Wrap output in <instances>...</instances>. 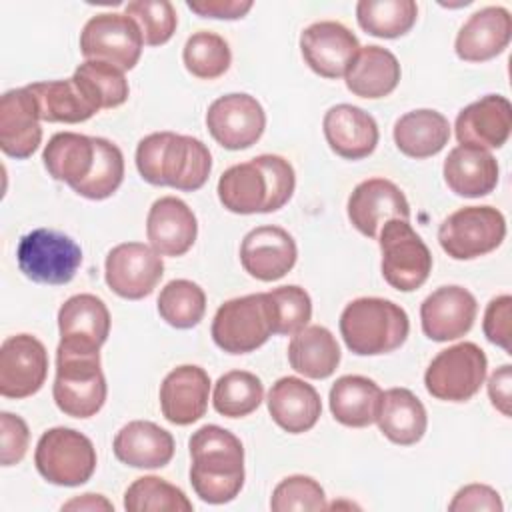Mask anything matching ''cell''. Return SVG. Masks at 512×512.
Segmentation results:
<instances>
[{"mask_svg": "<svg viewBox=\"0 0 512 512\" xmlns=\"http://www.w3.org/2000/svg\"><path fill=\"white\" fill-rule=\"evenodd\" d=\"M162 276V256L142 242H122L114 246L104 262L108 288L126 300H140L152 294Z\"/></svg>", "mask_w": 512, "mask_h": 512, "instance_id": "cell-13", "label": "cell"}, {"mask_svg": "<svg viewBox=\"0 0 512 512\" xmlns=\"http://www.w3.org/2000/svg\"><path fill=\"white\" fill-rule=\"evenodd\" d=\"M48 374V352L32 334H16L0 346V394L28 398L36 394Z\"/></svg>", "mask_w": 512, "mask_h": 512, "instance_id": "cell-15", "label": "cell"}, {"mask_svg": "<svg viewBox=\"0 0 512 512\" xmlns=\"http://www.w3.org/2000/svg\"><path fill=\"white\" fill-rule=\"evenodd\" d=\"M124 508L128 512H190L192 502L164 478L142 476L126 488Z\"/></svg>", "mask_w": 512, "mask_h": 512, "instance_id": "cell-40", "label": "cell"}, {"mask_svg": "<svg viewBox=\"0 0 512 512\" xmlns=\"http://www.w3.org/2000/svg\"><path fill=\"white\" fill-rule=\"evenodd\" d=\"M296 258V242L280 226H258L240 244L242 268L262 282H274L286 276L294 268Z\"/></svg>", "mask_w": 512, "mask_h": 512, "instance_id": "cell-19", "label": "cell"}, {"mask_svg": "<svg viewBox=\"0 0 512 512\" xmlns=\"http://www.w3.org/2000/svg\"><path fill=\"white\" fill-rule=\"evenodd\" d=\"M114 456L132 468H162L174 456V438L150 420L124 424L112 442Z\"/></svg>", "mask_w": 512, "mask_h": 512, "instance_id": "cell-28", "label": "cell"}, {"mask_svg": "<svg viewBox=\"0 0 512 512\" xmlns=\"http://www.w3.org/2000/svg\"><path fill=\"white\" fill-rule=\"evenodd\" d=\"M60 344L100 350L110 334V312L94 294H74L58 310Z\"/></svg>", "mask_w": 512, "mask_h": 512, "instance_id": "cell-26", "label": "cell"}, {"mask_svg": "<svg viewBox=\"0 0 512 512\" xmlns=\"http://www.w3.org/2000/svg\"><path fill=\"white\" fill-rule=\"evenodd\" d=\"M288 362L298 374L322 380L332 376L338 368L340 346L328 328L320 324L304 326L292 334L288 344Z\"/></svg>", "mask_w": 512, "mask_h": 512, "instance_id": "cell-36", "label": "cell"}, {"mask_svg": "<svg viewBox=\"0 0 512 512\" xmlns=\"http://www.w3.org/2000/svg\"><path fill=\"white\" fill-rule=\"evenodd\" d=\"M324 138L332 152L346 160L370 156L378 144V124L362 108L352 104L332 106L322 120Z\"/></svg>", "mask_w": 512, "mask_h": 512, "instance_id": "cell-25", "label": "cell"}, {"mask_svg": "<svg viewBox=\"0 0 512 512\" xmlns=\"http://www.w3.org/2000/svg\"><path fill=\"white\" fill-rule=\"evenodd\" d=\"M264 398L262 380L246 370H230L218 378L212 392V404L226 418L252 414Z\"/></svg>", "mask_w": 512, "mask_h": 512, "instance_id": "cell-38", "label": "cell"}, {"mask_svg": "<svg viewBox=\"0 0 512 512\" xmlns=\"http://www.w3.org/2000/svg\"><path fill=\"white\" fill-rule=\"evenodd\" d=\"M96 158L94 136L58 132L44 146L42 160L54 180L66 182L72 190L88 178Z\"/></svg>", "mask_w": 512, "mask_h": 512, "instance_id": "cell-33", "label": "cell"}, {"mask_svg": "<svg viewBox=\"0 0 512 512\" xmlns=\"http://www.w3.org/2000/svg\"><path fill=\"white\" fill-rule=\"evenodd\" d=\"M510 312H512V298L508 294H502L488 302L484 320H482L484 336L506 352H510V316H512Z\"/></svg>", "mask_w": 512, "mask_h": 512, "instance_id": "cell-48", "label": "cell"}, {"mask_svg": "<svg viewBox=\"0 0 512 512\" xmlns=\"http://www.w3.org/2000/svg\"><path fill=\"white\" fill-rule=\"evenodd\" d=\"M206 126L222 148L244 150L260 140L266 128V114L254 96L232 92L208 106Z\"/></svg>", "mask_w": 512, "mask_h": 512, "instance_id": "cell-14", "label": "cell"}, {"mask_svg": "<svg viewBox=\"0 0 512 512\" xmlns=\"http://www.w3.org/2000/svg\"><path fill=\"white\" fill-rule=\"evenodd\" d=\"M28 442H30L28 424L12 412H2L0 414V464L2 466L18 464L28 450Z\"/></svg>", "mask_w": 512, "mask_h": 512, "instance_id": "cell-47", "label": "cell"}, {"mask_svg": "<svg viewBox=\"0 0 512 512\" xmlns=\"http://www.w3.org/2000/svg\"><path fill=\"white\" fill-rule=\"evenodd\" d=\"M502 500L500 494L486 486V484H468L464 488H460L452 502L448 504V510L452 512H480V510H488V512H500Z\"/></svg>", "mask_w": 512, "mask_h": 512, "instance_id": "cell-49", "label": "cell"}, {"mask_svg": "<svg viewBox=\"0 0 512 512\" xmlns=\"http://www.w3.org/2000/svg\"><path fill=\"white\" fill-rule=\"evenodd\" d=\"M376 422L380 432L390 442L412 446L422 440L428 426V416L420 398L408 388H390L382 392Z\"/></svg>", "mask_w": 512, "mask_h": 512, "instance_id": "cell-31", "label": "cell"}, {"mask_svg": "<svg viewBox=\"0 0 512 512\" xmlns=\"http://www.w3.org/2000/svg\"><path fill=\"white\" fill-rule=\"evenodd\" d=\"M410 332L408 314L392 300L364 296L346 304L340 314V334L350 352L380 356L400 348Z\"/></svg>", "mask_w": 512, "mask_h": 512, "instance_id": "cell-4", "label": "cell"}, {"mask_svg": "<svg viewBox=\"0 0 512 512\" xmlns=\"http://www.w3.org/2000/svg\"><path fill=\"white\" fill-rule=\"evenodd\" d=\"M190 484L208 504L234 500L244 486V448L226 428L206 424L190 440Z\"/></svg>", "mask_w": 512, "mask_h": 512, "instance_id": "cell-2", "label": "cell"}, {"mask_svg": "<svg viewBox=\"0 0 512 512\" xmlns=\"http://www.w3.org/2000/svg\"><path fill=\"white\" fill-rule=\"evenodd\" d=\"M460 144L476 148H500L512 132V106L506 96L486 94L462 108L454 122Z\"/></svg>", "mask_w": 512, "mask_h": 512, "instance_id": "cell-21", "label": "cell"}, {"mask_svg": "<svg viewBox=\"0 0 512 512\" xmlns=\"http://www.w3.org/2000/svg\"><path fill=\"white\" fill-rule=\"evenodd\" d=\"M182 60L192 76L202 80H214L230 68L232 52L228 42L220 34L198 30L186 40Z\"/></svg>", "mask_w": 512, "mask_h": 512, "instance_id": "cell-42", "label": "cell"}, {"mask_svg": "<svg viewBox=\"0 0 512 512\" xmlns=\"http://www.w3.org/2000/svg\"><path fill=\"white\" fill-rule=\"evenodd\" d=\"M418 18L414 0H360L356 20L366 34L378 38L404 36Z\"/></svg>", "mask_w": 512, "mask_h": 512, "instance_id": "cell-37", "label": "cell"}, {"mask_svg": "<svg viewBox=\"0 0 512 512\" xmlns=\"http://www.w3.org/2000/svg\"><path fill=\"white\" fill-rule=\"evenodd\" d=\"M36 470L56 486H80L96 470V448L88 436L74 428L46 430L34 450Z\"/></svg>", "mask_w": 512, "mask_h": 512, "instance_id": "cell-6", "label": "cell"}, {"mask_svg": "<svg viewBox=\"0 0 512 512\" xmlns=\"http://www.w3.org/2000/svg\"><path fill=\"white\" fill-rule=\"evenodd\" d=\"M264 296L270 314L272 334L292 336L308 326L312 318V300L304 288L288 284L264 292Z\"/></svg>", "mask_w": 512, "mask_h": 512, "instance_id": "cell-44", "label": "cell"}, {"mask_svg": "<svg viewBox=\"0 0 512 512\" xmlns=\"http://www.w3.org/2000/svg\"><path fill=\"white\" fill-rule=\"evenodd\" d=\"M486 368L484 350L474 342H460L432 358L424 372V386L436 400L466 402L484 384Z\"/></svg>", "mask_w": 512, "mask_h": 512, "instance_id": "cell-9", "label": "cell"}, {"mask_svg": "<svg viewBox=\"0 0 512 512\" xmlns=\"http://www.w3.org/2000/svg\"><path fill=\"white\" fill-rule=\"evenodd\" d=\"M74 80L84 88V92L100 110L116 108L128 100L130 88L124 70L108 62L84 60L74 70Z\"/></svg>", "mask_w": 512, "mask_h": 512, "instance_id": "cell-41", "label": "cell"}, {"mask_svg": "<svg viewBox=\"0 0 512 512\" xmlns=\"http://www.w3.org/2000/svg\"><path fill=\"white\" fill-rule=\"evenodd\" d=\"M292 164L276 154H260L250 162L234 164L222 172L216 192L222 206L234 214L276 212L294 194Z\"/></svg>", "mask_w": 512, "mask_h": 512, "instance_id": "cell-1", "label": "cell"}, {"mask_svg": "<svg viewBox=\"0 0 512 512\" xmlns=\"http://www.w3.org/2000/svg\"><path fill=\"white\" fill-rule=\"evenodd\" d=\"M42 142L40 112L32 92L12 88L0 98V148L6 156L24 160Z\"/></svg>", "mask_w": 512, "mask_h": 512, "instance_id": "cell-20", "label": "cell"}, {"mask_svg": "<svg viewBox=\"0 0 512 512\" xmlns=\"http://www.w3.org/2000/svg\"><path fill=\"white\" fill-rule=\"evenodd\" d=\"M442 172L448 188L454 194L464 198H480L496 188L500 168L488 150L458 144L448 152Z\"/></svg>", "mask_w": 512, "mask_h": 512, "instance_id": "cell-29", "label": "cell"}, {"mask_svg": "<svg viewBox=\"0 0 512 512\" xmlns=\"http://www.w3.org/2000/svg\"><path fill=\"white\" fill-rule=\"evenodd\" d=\"M378 244L382 252V276L392 288L412 292L428 280L432 254L408 220H386L378 232Z\"/></svg>", "mask_w": 512, "mask_h": 512, "instance_id": "cell-8", "label": "cell"}, {"mask_svg": "<svg viewBox=\"0 0 512 512\" xmlns=\"http://www.w3.org/2000/svg\"><path fill=\"white\" fill-rule=\"evenodd\" d=\"M478 304L462 286H440L420 304L422 332L434 342H448L470 332Z\"/></svg>", "mask_w": 512, "mask_h": 512, "instance_id": "cell-18", "label": "cell"}, {"mask_svg": "<svg viewBox=\"0 0 512 512\" xmlns=\"http://www.w3.org/2000/svg\"><path fill=\"white\" fill-rule=\"evenodd\" d=\"M40 112L44 122H66L76 124L92 118L100 108L84 92V88L72 78L66 80H46L26 86Z\"/></svg>", "mask_w": 512, "mask_h": 512, "instance_id": "cell-32", "label": "cell"}, {"mask_svg": "<svg viewBox=\"0 0 512 512\" xmlns=\"http://www.w3.org/2000/svg\"><path fill=\"white\" fill-rule=\"evenodd\" d=\"M158 312L162 320L174 328L186 330L196 326L206 312L204 290L186 278L170 280L158 296Z\"/></svg>", "mask_w": 512, "mask_h": 512, "instance_id": "cell-39", "label": "cell"}, {"mask_svg": "<svg viewBox=\"0 0 512 512\" xmlns=\"http://www.w3.org/2000/svg\"><path fill=\"white\" fill-rule=\"evenodd\" d=\"M506 236L504 214L494 206H464L438 228L442 250L454 260H472L496 250Z\"/></svg>", "mask_w": 512, "mask_h": 512, "instance_id": "cell-10", "label": "cell"}, {"mask_svg": "<svg viewBox=\"0 0 512 512\" xmlns=\"http://www.w3.org/2000/svg\"><path fill=\"white\" fill-rule=\"evenodd\" d=\"M392 134L402 154L422 160L438 154L448 144L450 124L438 110L420 108L400 116Z\"/></svg>", "mask_w": 512, "mask_h": 512, "instance_id": "cell-35", "label": "cell"}, {"mask_svg": "<svg viewBox=\"0 0 512 512\" xmlns=\"http://www.w3.org/2000/svg\"><path fill=\"white\" fill-rule=\"evenodd\" d=\"M106 392L100 350L58 344L52 396L60 412L72 418H90L104 406Z\"/></svg>", "mask_w": 512, "mask_h": 512, "instance_id": "cell-5", "label": "cell"}, {"mask_svg": "<svg viewBox=\"0 0 512 512\" xmlns=\"http://www.w3.org/2000/svg\"><path fill=\"white\" fill-rule=\"evenodd\" d=\"M344 82L354 96L370 100L384 98L400 82V62L382 46H360L344 74Z\"/></svg>", "mask_w": 512, "mask_h": 512, "instance_id": "cell-30", "label": "cell"}, {"mask_svg": "<svg viewBox=\"0 0 512 512\" xmlns=\"http://www.w3.org/2000/svg\"><path fill=\"white\" fill-rule=\"evenodd\" d=\"M62 510H114V506L100 494H82L66 502Z\"/></svg>", "mask_w": 512, "mask_h": 512, "instance_id": "cell-52", "label": "cell"}, {"mask_svg": "<svg viewBox=\"0 0 512 512\" xmlns=\"http://www.w3.org/2000/svg\"><path fill=\"white\" fill-rule=\"evenodd\" d=\"M346 210L352 226L368 238H378L386 220H410V204L404 192L386 178H368L360 182L352 190Z\"/></svg>", "mask_w": 512, "mask_h": 512, "instance_id": "cell-17", "label": "cell"}, {"mask_svg": "<svg viewBox=\"0 0 512 512\" xmlns=\"http://www.w3.org/2000/svg\"><path fill=\"white\" fill-rule=\"evenodd\" d=\"M512 376H510V364L500 366L494 370L488 378V396L492 400V406L500 410L504 416H510V388H512Z\"/></svg>", "mask_w": 512, "mask_h": 512, "instance_id": "cell-51", "label": "cell"}, {"mask_svg": "<svg viewBox=\"0 0 512 512\" xmlns=\"http://www.w3.org/2000/svg\"><path fill=\"white\" fill-rule=\"evenodd\" d=\"M212 340L228 354H248L270 336V314L264 292L226 300L214 314Z\"/></svg>", "mask_w": 512, "mask_h": 512, "instance_id": "cell-11", "label": "cell"}, {"mask_svg": "<svg viewBox=\"0 0 512 512\" xmlns=\"http://www.w3.org/2000/svg\"><path fill=\"white\" fill-rule=\"evenodd\" d=\"M300 50L312 72L322 78H340L358 54L360 44L344 24L320 20L302 30Z\"/></svg>", "mask_w": 512, "mask_h": 512, "instance_id": "cell-16", "label": "cell"}, {"mask_svg": "<svg viewBox=\"0 0 512 512\" xmlns=\"http://www.w3.org/2000/svg\"><path fill=\"white\" fill-rule=\"evenodd\" d=\"M512 38V18L502 6L476 10L458 30L454 50L460 60L484 62L506 50Z\"/></svg>", "mask_w": 512, "mask_h": 512, "instance_id": "cell-24", "label": "cell"}, {"mask_svg": "<svg viewBox=\"0 0 512 512\" xmlns=\"http://www.w3.org/2000/svg\"><path fill=\"white\" fill-rule=\"evenodd\" d=\"M142 46L138 24L120 12H100L80 32V52L86 60L108 62L120 70H132L138 64Z\"/></svg>", "mask_w": 512, "mask_h": 512, "instance_id": "cell-12", "label": "cell"}, {"mask_svg": "<svg viewBox=\"0 0 512 512\" xmlns=\"http://www.w3.org/2000/svg\"><path fill=\"white\" fill-rule=\"evenodd\" d=\"M196 234V216L184 200L176 196L154 200L146 216V236L160 256L176 258L186 254L194 246Z\"/></svg>", "mask_w": 512, "mask_h": 512, "instance_id": "cell-22", "label": "cell"}, {"mask_svg": "<svg viewBox=\"0 0 512 512\" xmlns=\"http://www.w3.org/2000/svg\"><path fill=\"white\" fill-rule=\"evenodd\" d=\"M136 168L148 184L194 192L206 184L212 156L202 140L164 130L138 142Z\"/></svg>", "mask_w": 512, "mask_h": 512, "instance_id": "cell-3", "label": "cell"}, {"mask_svg": "<svg viewBox=\"0 0 512 512\" xmlns=\"http://www.w3.org/2000/svg\"><path fill=\"white\" fill-rule=\"evenodd\" d=\"M270 508L274 512H290V510H326V494L324 488L310 476L292 474L286 476L272 492Z\"/></svg>", "mask_w": 512, "mask_h": 512, "instance_id": "cell-46", "label": "cell"}, {"mask_svg": "<svg viewBox=\"0 0 512 512\" xmlns=\"http://www.w3.org/2000/svg\"><path fill=\"white\" fill-rule=\"evenodd\" d=\"M210 378L204 368L182 364L166 374L160 384V410L170 424L188 426L208 408Z\"/></svg>", "mask_w": 512, "mask_h": 512, "instance_id": "cell-23", "label": "cell"}, {"mask_svg": "<svg viewBox=\"0 0 512 512\" xmlns=\"http://www.w3.org/2000/svg\"><path fill=\"white\" fill-rule=\"evenodd\" d=\"M330 412L332 416L350 428H364L376 422V414L382 400L380 386L358 374L340 376L330 388Z\"/></svg>", "mask_w": 512, "mask_h": 512, "instance_id": "cell-34", "label": "cell"}, {"mask_svg": "<svg viewBox=\"0 0 512 512\" xmlns=\"http://www.w3.org/2000/svg\"><path fill=\"white\" fill-rule=\"evenodd\" d=\"M96 158L92 172L84 182H80L74 192L88 200H104L112 196L124 180V156L122 150L100 136H94Z\"/></svg>", "mask_w": 512, "mask_h": 512, "instance_id": "cell-43", "label": "cell"}, {"mask_svg": "<svg viewBox=\"0 0 512 512\" xmlns=\"http://www.w3.org/2000/svg\"><path fill=\"white\" fill-rule=\"evenodd\" d=\"M20 272L38 284H68L82 264V248L66 234L36 228L24 234L16 248Z\"/></svg>", "mask_w": 512, "mask_h": 512, "instance_id": "cell-7", "label": "cell"}, {"mask_svg": "<svg viewBox=\"0 0 512 512\" xmlns=\"http://www.w3.org/2000/svg\"><path fill=\"white\" fill-rule=\"evenodd\" d=\"M124 14L138 24L148 46L166 44L178 24L176 10L168 0H132L126 4Z\"/></svg>", "mask_w": 512, "mask_h": 512, "instance_id": "cell-45", "label": "cell"}, {"mask_svg": "<svg viewBox=\"0 0 512 512\" xmlns=\"http://www.w3.org/2000/svg\"><path fill=\"white\" fill-rule=\"evenodd\" d=\"M186 6L202 18L238 20L252 8L250 0H188Z\"/></svg>", "mask_w": 512, "mask_h": 512, "instance_id": "cell-50", "label": "cell"}, {"mask_svg": "<svg viewBox=\"0 0 512 512\" xmlns=\"http://www.w3.org/2000/svg\"><path fill=\"white\" fill-rule=\"evenodd\" d=\"M266 402L272 420L288 434L308 432L322 412L316 388L296 376L278 378L272 384Z\"/></svg>", "mask_w": 512, "mask_h": 512, "instance_id": "cell-27", "label": "cell"}]
</instances>
